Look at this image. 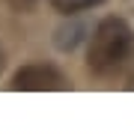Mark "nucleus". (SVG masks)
Instances as JSON below:
<instances>
[{
	"label": "nucleus",
	"mask_w": 134,
	"mask_h": 134,
	"mask_svg": "<svg viewBox=\"0 0 134 134\" xmlns=\"http://www.w3.org/2000/svg\"><path fill=\"white\" fill-rule=\"evenodd\" d=\"M66 77L54 66H24L12 77V90H27V92H45V90H63Z\"/></svg>",
	"instance_id": "nucleus-2"
},
{
	"label": "nucleus",
	"mask_w": 134,
	"mask_h": 134,
	"mask_svg": "<svg viewBox=\"0 0 134 134\" xmlns=\"http://www.w3.org/2000/svg\"><path fill=\"white\" fill-rule=\"evenodd\" d=\"M134 51V33L122 18H104L92 33L86 66L96 75H113L125 66V60Z\"/></svg>",
	"instance_id": "nucleus-1"
},
{
	"label": "nucleus",
	"mask_w": 134,
	"mask_h": 134,
	"mask_svg": "<svg viewBox=\"0 0 134 134\" xmlns=\"http://www.w3.org/2000/svg\"><path fill=\"white\" fill-rule=\"evenodd\" d=\"M0 69H3V54H0Z\"/></svg>",
	"instance_id": "nucleus-5"
},
{
	"label": "nucleus",
	"mask_w": 134,
	"mask_h": 134,
	"mask_svg": "<svg viewBox=\"0 0 134 134\" xmlns=\"http://www.w3.org/2000/svg\"><path fill=\"white\" fill-rule=\"evenodd\" d=\"M9 3H12L18 12H30V9L36 6V0H9Z\"/></svg>",
	"instance_id": "nucleus-4"
},
{
	"label": "nucleus",
	"mask_w": 134,
	"mask_h": 134,
	"mask_svg": "<svg viewBox=\"0 0 134 134\" xmlns=\"http://www.w3.org/2000/svg\"><path fill=\"white\" fill-rule=\"evenodd\" d=\"M96 3H101V0H51V6L57 12H63V15L83 12V9H90V6H96Z\"/></svg>",
	"instance_id": "nucleus-3"
}]
</instances>
